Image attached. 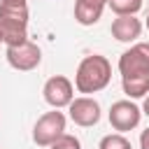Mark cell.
I'll return each instance as SVG.
<instances>
[{
  "label": "cell",
  "mask_w": 149,
  "mask_h": 149,
  "mask_svg": "<svg viewBox=\"0 0 149 149\" xmlns=\"http://www.w3.org/2000/svg\"><path fill=\"white\" fill-rule=\"evenodd\" d=\"M0 33L5 47H16L28 40V9H2L0 7Z\"/></svg>",
  "instance_id": "7a4b0ae2"
},
{
  "label": "cell",
  "mask_w": 149,
  "mask_h": 149,
  "mask_svg": "<svg viewBox=\"0 0 149 149\" xmlns=\"http://www.w3.org/2000/svg\"><path fill=\"white\" fill-rule=\"evenodd\" d=\"M68 114L70 119L81 126V128H91L100 121V102L91 95H81V98H74L70 105H68Z\"/></svg>",
  "instance_id": "ba28073f"
},
{
  "label": "cell",
  "mask_w": 149,
  "mask_h": 149,
  "mask_svg": "<svg viewBox=\"0 0 149 149\" xmlns=\"http://www.w3.org/2000/svg\"><path fill=\"white\" fill-rule=\"evenodd\" d=\"M142 33V21L135 14H123L112 21V37L116 42H135Z\"/></svg>",
  "instance_id": "9c48e42d"
},
{
  "label": "cell",
  "mask_w": 149,
  "mask_h": 149,
  "mask_svg": "<svg viewBox=\"0 0 149 149\" xmlns=\"http://www.w3.org/2000/svg\"><path fill=\"white\" fill-rule=\"evenodd\" d=\"M109 0H74V19L79 26H93L100 21Z\"/></svg>",
  "instance_id": "30bf717a"
},
{
  "label": "cell",
  "mask_w": 149,
  "mask_h": 149,
  "mask_svg": "<svg viewBox=\"0 0 149 149\" xmlns=\"http://www.w3.org/2000/svg\"><path fill=\"white\" fill-rule=\"evenodd\" d=\"M49 149H81V142H79V137H74L70 133H63Z\"/></svg>",
  "instance_id": "5bb4252c"
},
{
  "label": "cell",
  "mask_w": 149,
  "mask_h": 149,
  "mask_svg": "<svg viewBox=\"0 0 149 149\" xmlns=\"http://www.w3.org/2000/svg\"><path fill=\"white\" fill-rule=\"evenodd\" d=\"M7 63L19 72H30L42 63V51L35 42L26 40L23 44L7 47Z\"/></svg>",
  "instance_id": "52a82bcc"
},
{
  "label": "cell",
  "mask_w": 149,
  "mask_h": 149,
  "mask_svg": "<svg viewBox=\"0 0 149 149\" xmlns=\"http://www.w3.org/2000/svg\"><path fill=\"white\" fill-rule=\"evenodd\" d=\"M0 44H5V42H2V33H0Z\"/></svg>",
  "instance_id": "ac0fdd59"
},
{
  "label": "cell",
  "mask_w": 149,
  "mask_h": 149,
  "mask_svg": "<svg viewBox=\"0 0 149 149\" xmlns=\"http://www.w3.org/2000/svg\"><path fill=\"white\" fill-rule=\"evenodd\" d=\"M42 95H44L47 105H51L54 109H63L74 100V84L65 74H54L44 81Z\"/></svg>",
  "instance_id": "5b68a950"
},
{
  "label": "cell",
  "mask_w": 149,
  "mask_h": 149,
  "mask_svg": "<svg viewBox=\"0 0 149 149\" xmlns=\"http://www.w3.org/2000/svg\"><path fill=\"white\" fill-rule=\"evenodd\" d=\"M0 7H5V9H28V0H0Z\"/></svg>",
  "instance_id": "9a60e30c"
},
{
  "label": "cell",
  "mask_w": 149,
  "mask_h": 149,
  "mask_svg": "<svg viewBox=\"0 0 149 149\" xmlns=\"http://www.w3.org/2000/svg\"><path fill=\"white\" fill-rule=\"evenodd\" d=\"M142 114H147V116H149V93L144 95V102H142Z\"/></svg>",
  "instance_id": "e0dca14e"
},
{
  "label": "cell",
  "mask_w": 149,
  "mask_h": 149,
  "mask_svg": "<svg viewBox=\"0 0 149 149\" xmlns=\"http://www.w3.org/2000/svg\"><path fill=\"white\" fill-rule=\"evenodd\" d=\"M123 93L128 98H144L149 93V74H137V77H121Z\"/></svg>",
  "instance_id": "8fae6325"
},
{
  "label": "cell",
  "mask_w": 149,
  "mask_h": 149,
  "mask_svg": "<svg viewBox=\"0 0 149 149\" xmlns=\"http://www.w3.org/2000/svg\"><path fill=\"white\" fill-rule=\"evenodd\" d=\"M147 30H149V16H147Z\"/></svg>",
  "instance_id": "d6986e66"
},
{
  "label": "cell",
  "mask_w": 149,
  "mask_h": 149,
  "mask_svg": "<svg viewBox=\"0 0 149 149\" xmlns=\"http://www.w3.org/2000/svg\"><path fill=\"white\" fill-rule=\"evenodd\" d=\"M63 133H65V114L61 109L51 107V112H44L35 121V126H33V142L37 147H51Z\"/></svg>",
  "instance_id": "3957f363"
},
{
  "label": "cell",
  "mask_w": 149,
  "mask_h": 149,
  "mask_svg": "<svg viewBox=\"0 0 149 149\" xmlns=\"http://www.w3.org/2000/svg\"><path fill=\"white\" fill-rule=\"evenodd\" d=\"M140 149H149V126L140 133Z\"/></svg>",
  "instance_id": "2e32d148"
},
{
  "label": "cell",
  "mask_w": 149,
  "mask_h": 149,
  "mask_svg": "<svg viewBox=\"0 0 149 149\" xmlns=\"http://www.w3.org/2000/svg\"><path fill=\"white\" fill-rule=\"evenodd\" d=\"M107 119H109V123L116 133H128V130L137 128V123L142 119V109L130 98L128 100H116V102H112Z\"/></svg>",
  "instance_id": "8992f818"
},
{
  "label": "cell",
  "mask_w": 149,
  "mask_h": 149,
  "mask_svg": "<svg viewBox=\"0 0 149 149\" xmlns=\"http://www.w3.org/2000/svg\"><path fill=\"white\" fill-rule=\"evenodd\" d=\"M109 79H112V63L100 54H91V56L81 58V63L77 65L74 88L86 95L98 93L109 84Z\"/></svg>",
  "instance_id": "6da1fadb"
},
{
  "label": "cell",
  "mask_w": 149,
  "mask_h": 149,
  "mask_svg": "<svg viewBox=\"0 0 149 149\" xmlns=\"http://www.w3.org/2000/svg\"><path fill=\"white\" fill-rule=\"evenodd\" d=\"M98 149H133V144L123 133H109L100 140Z\"/></svg>",
  "instance_id": "7c38bea8"
},
{
  "label": "cell",
  "mask_w": 149,
  "mask_h": 149,
  "mask_svg": "<svg viewBox=\"0 0 149 149\" xmlns=\"http://www.w3.org/2000/svg\"><path fill=\"white\" fill-rule=\"evenodd\" d=\"M119 72L121 77H137L149 74V42H135L119 56Z\"/></svg>",
  "instance_id": "277c9868"
},
{
  "label": "cell",
  "mask_w": 149,
  "mask_h": 149,
  "mask_svg": "<svg viewBox=\"0 0 149 149\" xmlns=\"http://www.w3.org/2000/svg\"><path fill=\"white\" fill-rule=\"evenodd\" d=\"M112 7V12L116 16H123V14H137L142 9V0H109L107 2Z\"/></svg>",
  "instance_id": "4fadbf2b"
}]
</instances>
